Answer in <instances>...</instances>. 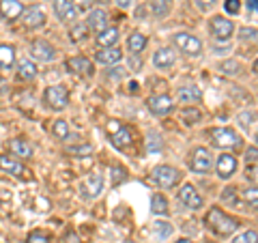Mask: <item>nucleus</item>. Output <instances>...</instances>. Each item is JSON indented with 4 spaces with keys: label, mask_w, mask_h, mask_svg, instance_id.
<instances>
[{
    "label": "nucleus",
    "mask_w": 258,
    "mask_h": 243,
    "mask_svg": "<svg viewBox=\"0 0 258 243\" xmlns=\"http://www.w3.org/2000/svg\"><path fill=\"white\" fill-rule=\"evenodd\" d=\"M207 224H209V228H211L215 234H220V237H230L239 226L237 220L228 217L222 209H211V211L207 213Z\"/></svg>",
    "instance_id": "nucleus-1"
},
{
    "label": "nucleus",
    "mask_w": 258,
    "mask_h": 243,
    "mask_svg": "<svg viewBox=\"0 0 258 243\" xmlns=\"http://www.w3.org/2000/svg\"><path fill=\"white\" fill-rule=\"evenodd\" d=\"M106 132L110 134L112 147L118 149V151H123V149H127L129 144H132V134H129V129H125L118 120H108Z\"/></svg>",
    "instance_id": "nucleus-2"
},
{
    "label": "nucleus",
    "mask_w": 258,
    "mask_h": 243,
    "mask_svg": "<svg viewBox=\"0 0 258 243\" xmlns=\"http://www.w3.org/2000/svg\"><path fill=\"white\" fill-rule=\"evenodd\" d=\"M181 179V172L172 166H157L153 168V181H155L161 190H168V188H174Z\"/></svg>",
    "instance_id": "nucleus-3"
},
{
    "label": "nucleus",
    "mask_w": 258,
    "mask_h": 243,
    "mask_svg": "<svg viewBox=\"0 0 258 243\" xmlns=\"http://www.w3.org/2000/svg\"><path fill=\"white\" fill-rule=\"evenodd\" d=\"M211 142H213V147H217V149H237V147H241V138L228 127L215 129Z\"/></svg>",
    "instance_id": "nucleus-4"
},
{
    "label": "nucleus",
    "mask_w": 258,
    "mask_h": 243,
    "mask_svg": "<svg viewBox=\"0 0 258 243\" xmlns=\"http://www.w3.org/2000/svg\"><path fill=\"white\" fill-rule=\"evenodd\" d=\"M172 41L181 52L189 54V56H198L200 52H203V43H200V39H196L194 35H187V32H176V35L172 37Z\"/></svg>",
    "instance_id": "nucleus-5"
},
{
    "label": "nucleus",
    "mask_w": 258,
    "mask_h": 243,
    "mask_svg": "<svg viewBox=\"0 0 258 243\" xmlns=\"http://www.w3.org/2000/svg\"><path fill=\"white\" fill-rule=\"evenodd\" d=\"M45 103L54 110H60L69 103V93L67 88L60 86V84H54V86H47L45 88Z\"/></svg>",
    "instance_id": "nucleus-6"
},
{
    "label": "nucleus",
    "mask_w": 258,
    "mask_h": 243,
    "mask_svg": "<svg viewBox=\"0 0 258 243\" xmlns=\"http://www.w3.org/2000/svg\"><path fill=\"white\" fill-rule=\"evenodd\" d=\"M179 200L183 202L185 207L194 209V211H198V209H203V205H205L203 196H200V194H198V190L194 188L191 183H185L183 188L179 190Z\"/></svg>",
    "instance_id": "nucleus-7"
},
{
    "label": "nucleus",
    "mask_w": 258,
    "mask_h": 243,
    "mask_svg": "<svg viewBox=\"0 0 258 243\" xmlns=\"http://www.w3.org/2000/svg\"><path fill=\"white\" fill-rule=\"evenodd\" d=\"M189 166H191V170L196 174H207L209 170H211V166H213V157L209 155L207 149H196L194 151V155H191Z\"/></svg>",
    "instance_id": "nucleus-8"
},
{
    "label": "nucleus",
    "mask_w": 258,
    "mask_h": 243,
    "mask_svg": "<svg viewBox=\"0 0 258 243\" xmlns=\"http://www.w3.org/2000/svg\"><path fill=\"white\" fill-rule=\"evenodd\" d=\"M147 106L155 116H166V114H170L172 112L174 103H172V99L168 95H153Z\"/></svg>",
    "instance_id": "nucleus-9"
},
{
    "label": "nucleus",
    "mask_w": 258,
    "mask_h": 243,
    "mask_svg": "<svg viewBox=\"0 0 258 243\" xmlns=\"http://www.w3.org/2000/svg\"><path fill=\"white\" fill-rule=\"evenodd\" d=\"M211 32H213V37L217 39V41H226V39H230L232 37V32H235V24H232L230 20H226V18H215L211 20Z\"/></svg>",
    "instance_id": "nucleus-10"
},
{
    "label": "nucleus",
    "mask_w": 258,
    "mask_h": 243,
    "mask_svg": "<svg viewBox=\"0 0 258 243\" xmlns=\"http://www.w3.org/2000/svg\"><path fill=\"white\" fill-rule=\"evenodd\" d=\"M30 54L41 63H50V60H54L56 50H54V45L47 43V41H35L30 45Z\"/></svg>",
    "instance_id": "nucleus-11"
},
{
    "label": "nucleus",
    "mask_w": 258,
    "mask_h": 243,
    "mask_svg": "<svg viewBox=\"0 0 258 243\" xmlns=\"http://www.w3.org/2000/svg\"><path fill=\"white\" fill-rule=\"evenodd\" d=\"M22 15H24L22 20H24V26L26 28H39L45 24V13H43L41 7H28Z\"/></svg>",
    "instance_id": "nucleus-12"
},
{
    "label": "nucleus",
    "mask_w": 258,
    "mask_h": 243,
    "mask_svg": "<svg viewBox=\"0 0 258 243\" xmlns=\"http://www.w3.org/2000/svg\"><path fill=\"white\" fill-rule=\"evenodd\" d=\"M103 190V176L101 174H91L82 183V196L84 198H97Z\"/></svg>",
    "instance_id": "nucleus-13"
},
{
    "label": "nucleus",
    "mask_w": 258,
    "mask_h": 243,
    "mask_svg": "<svg viewBox=\"0 0 258 243\" xmlns=\"http://www.w3.org/2000/svg\"><path fill=\"white\" fill-rule=\"evenodd\" d=\"M235 172H237L235 155H220V159H217V174H220V179H230Z\"/></svg>",
    "instance_id": "nucleus-14"
},
{
    "label": "nucleus",
    "mask_w": 258,
    "mask_h": 243,
    "mask_svg": "<svg viewBox=\"0 0 258 243\" xmlns=\"http://www.w3.org/2000/svg\"><path fill=\"white\" fill-rule=\"evenodd\" d=\"M24 13V7L20 0H0V15L5 20H15Z\"/></svg>",
    "instance_id": "nucleus-15"
},
{
    "label": "nucleus",
    "mask_w": 258,
    "mask_h": 243,
    "mask_svg": "<svg viewBox=\"0 0 258 243\" xmlns=\"http://www.w3.org/2000/svg\"><path fill=\"white\" fill-rule=\"evenodd\" d=\"M88 28H91L93 32H97L99 35L101 30H106L108 28V13L103 11V9H95L91 11V15H88Z\"/></svg>",
    "instance_id": "nucleus-16"
},
{
    "label": "nucleus",
    "mask_w": 258,
    "mask_h": 243,
    "mask_svg": "<svg viewBox=\"0 0 258 243\" xmlns=\"http://www.w3.org/2000/svg\"><path fill=\"white\" fill-rule=\"evenodd\" d=\"M174 60H176V56H174V50H170V47H161L153 56V63H155L157 69H170Z\"/></svg>",
    "instance_id": "nucleus-17"
},
{
    "label": "nucleus",
    "mask_w": 258,
    "mask_h": 243,
    "mask_svg": "<svg viewBox=\"0 0 258 243\" xmlns=\"http://www.w3.org/2000/svg\"><path fill=\"white\" fill-rule=\"evenodd\" d=\"M54 13L58 20L69 22L71 18H76V7L71 0H54Z\"/></svg>",
    "instance_id": "nucleus-18"
},
{
    "label": "nucleus",
    "mask_w": 258,
    "mask_h": 243,
    "mask_svg": "<svg viewBox=\"0 0 258 243\" xmlns=\"http://www.w3.org/2000/svg\"><path fill=\"white\" fill-rule=\"evenodd\" d=\"M67 67L74 71V74H80V76H91L93 74V63L88 58H84V56H74V58H69Z\"/></svg>",
    "instance_id": "nucleus-19"
},
{
    "label": "nucleus",
    "mask_w": 258,
    "mask_h": 243,
    "mask_svg": "<svg viewBox=\"0 0 258 243\" xmlns=\"http://www.w3.org/2000/svg\"><path fill=\"white\" fill-rule=\"evenodd\" d=\"M151 232H153V237H155L157 241H166V239L174 232V228H172V224H170V222H161V220H157V222H153V224H151Z\"/></svg>",
    "instance_id": "nucleus-20"
},
{
    "label": "nucleus",
    "mask_w": 258,
    "mask_h": 243,
    "mask_svg": "<svg viewBox=\"0 0 258 243\" xmlns=\"http://www.w3.org/2000/svg\"><path fill=\"white\" fill-rule=\"evenodd\" d=\"M120 50L118 47H103L101 52H97V63H101V65H114V63H118L120 60Z\"/></svg>",
    "instance_id": "nucleus-21"
},
{
    "label": "nucleus",
    "mask_w": 258,
    "mask_h": 243,
    "mask_svg": "<svg viewBox=\"0 0 258 243\" xmlns=\"http://www.w3.org/2000/svg\"><path fill=\"white\" fill-rule=\"evenodd\" d=\"M95 41L99 47H112L116 41H118V30L116 28H106V30H101L99 35L95 37Z\"/></svg>",
    "instance_id": "nucleus-22"
},
{
    "label": "nucleus",
    "mask_w": 258,
    "mask_h": 243,
    "mask_svg": "<svg viewBox=\"0 0 258 243\" xmlns=\"http://www.w3.org/2000/svg\"><path fill=\"white\" fill-rule=\"evenodd\" d=\"M0 170L11 172L15 176H24V166L20 164V161H15L13 157H9V155H0Z\"/></svg>",
    "instance_id": "nucleus-23"
},
{
    "label": "nucleus",
    "mask_w": 258,
    "mask_h": 243,
    "mask_svg": "<svg viewBox=\"0 0 258 243\" xmlns=\"http://www.w3.org/2000/svg\"><path fill=\"white\" fill-rule=\"evenodd\" d=\"M9 149H11L13 155H18V157H30L32 155L30 144L24 140V138H13V140L9 142Z\"/></svg>",
    "instance_id": "nucleus-24"
},
{
    "label": "nucleus",
    "mask_w": 258,
    "mask_h": 243,
    "mask_svg": "<svg viewBox=\"0 0 258 243\" xmlns=\"http://www.w3.org/2000/svg\"><path fill=\"white\" fill-rule=\"evenodd\" d=\"M172 11V0H153L151 3V13L155 18H168V13Z\"/></svg>",
    "instance_id": "nucleus-25"
},
{
    "label": "nucleus",
    "mask_w": 258,
    "mask_h": 243,
    "mask_svg": "<svg viewBox=\"0 0 258 243\" xmlns=\"http://www.w3.org/2000/svg\"><path fill=\"white\" fill-rule=\"evenodd\" d=\"M18 78L20 80H32V78H37V65L32 63V60H20L18 65Z\"/></svg>",
    "instance_id": "nucleus-26"
},
{
    "label": "nucleus",
    "mask_w": 258,
    "mask_h": 243,
    "mask_svg": "<svg viewBox=\"0 0 258 243\" xmlns=\"http://www.w3.org/2000/svg\"><path fill=\"white\" fill-rule=\"evenodd\" d=\"M13 63H15V50H13V45L0 43V67L9 69Z\"/></svg>",
    "instance_id": "nucleus-27"
},
{
    "label": "nucleus",
    "mask_w": 258,
    "mask_h": 243,
    "mask_svg": "<svg viewBox=\"0 0 258 243\" xmlns=\"http://www.w3.org/2000/svg\"><path fill=\"white\" fill-rule=\"evenodd\" d=\"M179 99L181 103H194L200 99V88L198 86H183L179 88Z\"/></svg>",
    "instance_id": "nucleus-28"
},
{
    "label": "nucleus",
    "mask_w": 258,
    "mask_h": 243,
    "mask_svg": "<svg viewBox=\"0 0 258 243\" xmlns=\"http://www.w3.org/2000/svg\"><path fill=\"white\" fill-rule=\"evenodd\" d=\"M127 45H129V52L138 54V52H142L144 47H147V37L140 35V32H134V35H129Z\"/></svg>",
    "instance_id": "nucleus-29"
},
{
    "label": "nucleus",
    "mask_w": 258,
    "mask_h": 243,
    "mask_svg": "<svg viewBox=\"0 0 258 243\" xmlns=\"http://www.w3.org/2000/svg\"><path fill=\"white\" fill-rule=\"evenodd\" d=\"M151 209H153V213L155 215H164L168 213V200L164 198V194H155L151 200Z\"/></svg>",
    "instance_id": "nucleus-30"
},
{
    "label": "nucleus",
    "mask_w": 258,
    "mask_h": 243,
    "mask_svg": "<svg viewBox=\"0 0 258 243\" xmlns=\"http://www.w3.org/2000/svg\"><path fill=\"white\" fill-rule=\"evenodd\" d=\"M181 118H183L185 125H194L203 118V114H200L198 108H185V110H181Z\"/></svg>",
    "instance_id": "nucleus-31"
},
{
    "label": "nucleus",
    "mask_w": 258,
    "mask_h": 243,
    "mask_svg": "<svg viewBox=\"0 0 258 243\" xmlns=\"http://www.w3.org/2000/svg\"><path fill=\"white\" fill-rule=\"evenodd\" d=\"M147 151L149 153H159L161 151V138H159V134L151 132L147 136Z\"/></svg>",
    "instance_id": "nucleus-32"
},
{
    "label": "nucleus",
    "mask_w": 258,
    "mask_h": 243,
    "mask_svg": "<svg viewBox=\"0 0 258 243\" xmlns=\"http://www.w3.org/2000/svg\"><path fill=\"white\" fill-rule=\"evenodd\" d=\"M52 132L56 138H60V140H67L69 138V125H67V120H56L54 127H52Z\"/></svg>",
    "instance_id": "nucleus-33"
},
{
    "label": "nucleus",
    "mask_w": 258,
    "mask_h": 243,
    "mask_svg": "<svg viewBox=\"0 0 258 243\" xmlns=\"http://www.w3.org/2000/svg\"><path fill=\"white\" fill-rule=\"evenodd\" d=\"M232 243H258V232L256 230H245L237 234L235 239H232Z\"/></svg>",
    "instance_id": "nucleus-34"
},
{
    "label": "nucleus",
    "mask_w": 258,
    "mask_h": 243,
    "mask_svg": "<svg viewBox=\"0 0 258 243\" xmlns=\"http://www.w3.org/2000/svg\"><path fill=\"white\" fill-rule=\"evenodd\" d=\"M243 200L247 202L249 207L258 209V188H247V190H243Z\"/></svg>",
    "instance_id": "nucleus-35"
},
{
    "label": "nucleus",
    "mask_w": 258,
    "mask_h": 243,
    "mask_svg": "<svg viewBox=\"0 0 258 243\" xmlns=\"http://www.w3.org/2000/svg\"><path fill=\"white\" fill-rule=\"evenodd\" d=\"M239 37H241V41H252V43H256L258 41V30L245 26V28L239 30Z\"/></svg>",
    "instance_id": "nucleus-36"
},
{
    "label": "nucleus",
    "mask_w": 258,
    "mask_h": 243,
    "mask_svg": "<svg viewBox=\"0 0 258 243\" xmlns=\"http://www.w3.org/2000/svg\"><path fill=\"white\" fill-rule=\"evenodd\" d=\"M125 179H127V172H125L123 166H114V168H112V185L123 183Z\"/></svg>",
    "instance_id": "nucleus-37"
},
{
    "label": "nucleus",
    "mask_w": 258,
    "mask_h": 243,
    "mask_svg": "<svg viewBox=\"0 0 258 243\" xmlns=\"http://www.w3.org/2000/svg\"><path fill=\"white\" fill-rule=\"evenodd\" d=\"M69 153H71V155H78V157H84V155H91L93 147H91V144H82V147H71Z\"/></svg>",
    "instance_id": "nucleus-38"
},
{
    "label": "nucleus",
    "mask_w": 258,
    "mask_h": 243,
    "mask_svg": "<svg viewBox=\"0 0 258 243\" xmlns=\"http://www.w3.org/2000/svg\"><path fill=\"white\" fill-rule=\"evenodd\" d=\"M224 9H226V13L237 15L241 11V0H224Z\"/></svg>",
    "instance_id": "nucleus-39"
},
{
    "label": "nucleus",
    "mask_w": 258,
    "mask_h": 243,
    "mask_svg": "<svg viewBox=\"0 0 258 243\" xmlns=\"http://www.w3.org/2000/svg\"><path fill=\"white\" fill-rule=\"evenodd\" d=\"M220 69L224 71V74H232V76H237V74H239V63H235V60H228V63H224Z\"/></svg>",
    "instance_id": "nucleus-40"
},
{
    "label": "nucleus",
    "mask_w": 258,
    "mask_h": 243,
    "mask_svg": "<svg viewBox=\"0 0 258 243\" xmlns=\"http://www.w3.org/2000/svg\"><path fill=\"white\" fill-rule=\"evenodd\" d=\"M26 243H47V237L43 232H39V230H35V232H30L28 234V239H26Z\"/></svg>",
    "instance_id": "nucleus-41"
},
{
    "label": "nucleus",
    "mask_w": 258,
    "mask_h": 243,
    "mask_svg": "<svg viewBox=\"0 0 258 243\" xmlns=\"http://www.w3.org/2000/svg\"><path fill=\"white\" fill-rule=\"evenodd\" d=\"M247 13L252 20H258V0H247Z\"/></svg>",
    "instance_id": "nucleus-42"
},
{
    "label": "nucleus",
    "mask_w": 258,
    "mask_h": 243,
    "mask_svg": "<svg viewBox=\"0 0 258 243\" xmlns=\"http://www.w3.org/2000/svg\"><path fill=\"white\" fill-rule=\"evenodd\" d=\"M194 3H196V7L200 11H209L215 5V0H194Z\"/></svg>",
    "instance_id": "nucleus-43"
},
{
    "label": "nucleus",
    "mask_w": 258,
    "mask_h": 243,
    "mask_svg": "<svg viewBox=\"0 0 258 243\" xmlns=\"http://www.w3.org/2000/svg\"><path fill=\"white\" fill-rule=\"evenodd\" d=\"M245 159L247 161H258V149H247V153H245Z\"/></svg>",
    "instance_id": "nucleus-44"
},
{
    "label": "nucleus",
    "mask_w": 258,
    "mask_h": 243,
    "mask_svg": "<svg viewBox=\"0 0 258 243\" xmlns=\"http://www.w3.org/2000/svg\"><path fill=\"white\" fill-rule=\"evenodd\" d=\"M71 32H74V35H71V39H76V41H78V39H82V37H84V35H82V32H84V26H78V28H74Z\"/></svg>",
    "instance_id": "nucleus-45"
},
{
    "label": "nucleus",
    "mask_w": 258,
    "mask_h": 243,
    "mask_svg": "<svg viewBox=\"0 0 258 243\" xmlns=\"http://www.w3.org/2000/svg\"><path fill=\"white\" fill-rule=\"evenodd\" d=\"M114 3H116V7H120V9H129L134 0H114Z\"/></svg>",
    "instance_id": "nucleus-46"
},
{
    "label": "nucleus",
    "mask_w": 258,
    "mask_h": 243,
    "mask_svg": "<svg viewBox=\"0 0 258 243\" xmlns=\"http://www.w3.org/2000/svg\"><path fill=\"white\" fill-rule=\"evenodd\" d=\"M64 241H67V243H80V237H78L76 232H69L67 237H64Z\"/></svg>",
    "instance_id": "nucleus-47"
},
{
    "label": "nucleus",
    "mask_w": 258,
    "mask_h": 243,
    "mask_svg": "<svg viewBox=\"0 0 258 243\" xmlns=\"http://www.w3.org/2000/svg\"><path fill=\"white\" fill-rule=\"evenodd\" d=\"M252 69H254V74H258V58L254 60V65H252Z\"/></svg>",
    "instance_id": "nucleus-48"
},
{
    "label": "nucleus",
    "mask_w": 258,
    "mask_h": 243,
    "mask_svg": "<svg viewBox=\"0 0 258 243\" xmlns=\"http://www.w3.org/2000/svg\"><path fill=\"white\" fill-rule=\"evenodd\" d=\"M174 243H191L189 239H179V241H174Z\"/></svg>",
    "instance_id": "nucleus-49"
},
{
    "label": "nucleus",
    "mask_w": 258,
    "mask_h": 243,
    "mask_svg": "<svg viewBox=\"0 0 258 243\" xmlns=\"http://www.w3.org/2000/svg\"><path fill=\"white\" fill-rule=\"evenodd\" d=\"M252 179H258V170H254V172H252Z\"/></svg>",
    "instance_id": "nucleus-50"
},
{
    "label": "nucleus",
    "mask_w": 258,
    "mask_h": 243,
    "mask_svg": "<svg viewBox=\"0 0 258 243\" xmlns=\"http://www.w3.org/2000/svg\"><path fill=\"white\" fill-rule=\"evenodd\" d=\"M95 3H110V0H95Z\"/></svg>",
    "instance_id": "nucleus-51"
},
{
    "label": "nucleus",
    "mask_w": 258,
    "mask_h": 243,
    "mask_svg": "<svg viewBox=\"0 0 258 243\" xmlns=\"http://www.w3.org/2000/svg\"><path fill=\"white\" fill-rule=\"evenodd\" d=\"M125 243H132V241H125Z\"/></svg>",
    "instance_id": "nucleus-52"
},
{
    "label": "nucleus",
    "mask_w": 258,
    "mask_h": 243,
    "mask_svg": "<svg viewBox=\"0 0 258 243\" xmlns=\"http://www.w3.org/2000/svg\"><path fill=\"white\" fill-rule=\"evenodd\" d=\"M256 140H258V134H256Z\"/></svg>",
    "instance_id": "nucleus-53"
}]
</instances>
